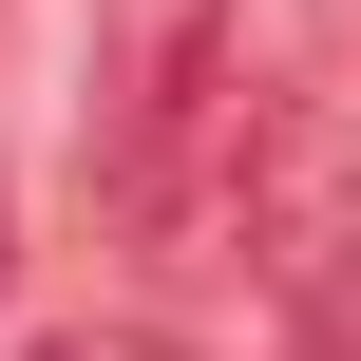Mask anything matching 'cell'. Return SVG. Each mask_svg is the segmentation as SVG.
Here are the masks:
<instances>
[{"instance_id": "obj_1", "label": "cell", "mask_w": 361, "mask_h": 361, "mask_svg": "<svg viewBox=\"0 0 361 361\" xmlns=\"http://www.w3.org/2000/svg\"><path fill=\"white\" fill-rule=\"evenodd\" d=\"M209 267L267 286L305 343H343V305H361V133H343V95H228V209H209Z\"/></svg>"}, {"instance_id": "obj_2", "label": "cell", "mask_w": 361, "mask_h": 361, "mask_svg": "<svg viewBox=\"0 0 361 361\" xmlns=\"http://www.w3.org/2000/svg\"><path fill=\"white\" fill-rule=\"evenodd\" d=\"M190 76H228V0H114V114H95V152L152 133Z\"/></svg>"}, {"instance_id": "obj_3", "label": "cell", "mask_w": 361, "mask_h": 361, "mask_svg": "<svg viewBox=\"0 0 361 361\" xmlns=\"http://www.w3.org/2000/svg\"><path fill=\"white\" fill-rule=\"evenodd\" d=\"M0 286H19V209H0Z\"/></svg>"}, {"instance_id": "obj_4", "label": "cell", "mask_w": 361, "mask_h": 361, "mask_svg": "<svg viewBox=\"0 0 361 361\" xmlns=\"http://www.w3.org/2000/svg\"><path fill=\"white\" fill-rule=\"evenodd\" d=\"M343 38H361V0H343Z\"/></svg>"}, {"instance_id": "obj_5", "label": "cell", "mask_w": 361, "mask_h": 361, "mask_svg": "<svg viewBox=\"0 0 361 361\" xmlns=\"http://www.w3.org/2000/svg\"><path fill=\"white\" fill-rule=\"evenodd\" d=\"M57 361H95V343H57Z\"/></svg>"}]
</instances>
